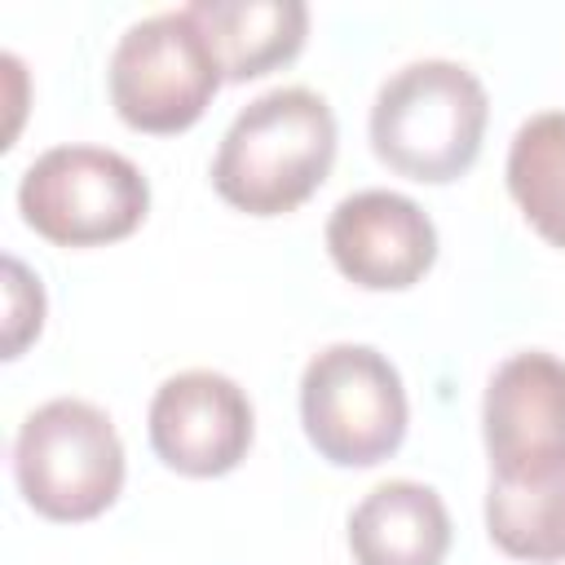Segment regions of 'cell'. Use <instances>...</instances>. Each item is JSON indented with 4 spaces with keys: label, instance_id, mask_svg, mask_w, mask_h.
I'll list each match as a JSON object with an SVG mask.
<instances>
[{
    "label": "cell",
    "instance_id": "cell-1",
    "mask_svg": "<svg viewBox=\"0 0 565 565\" xmlns=\"http://www.w3.org/2000/svg\"><path fill=\"white\" fill-rule=\"evenodd\" d=\"M335 163V115L313 88H269L225 128L212 185L247 216L296 212Z\"/></svg>",
    "mask_w": 565,
    "mask_h": 565
},
{
    "label": "cell",
    "instance_id": "cell-2",
    "mask_svg": "<svg viewBox=\"0 0 565 565\" xmlns=\"http://www.w3.org/2000/svg\"><path fill=\"white\" fill-rule=\"evenodd\" d=\"M486 88L450 57H419L393 71L371 106V150L411 181H455L486 137Z\"/></svg>",
    "mask_w": 565,
    "mask_h": 565
},
{
    "label": "cell",
    "instance_id": "cell-3",
    "mask_svg": "<svg viewBox=\"0 0 565 565\" xmlns=\"http://www.w3.org/2000/svg\"><path fill=\"white\" fill-rule=\"evenodd\" d=\"M22 499L49 521H93L124 490V441L106 411L84 397L35 406L13 437Z\"/></svg>",
    "mask_w": 565,
    "mask_h": 565
},
{
    "label": "cell",
    "instance_id": "cell-4",
    "mask_svg": "<svg viewBox=\"0 0 565 565\" xmlns=\"http://www.w3.org/2000/svg\"><path fill=\"white\" fill-rule=\"evenodd\" d=\"M406 388L397 366L371 344H327L300 375L305 437L327 463L371 468L406 437Z\"/></svg>",
    "mask_w": 565,
    "mask_h": 565
},
{
    "label": "cell",
    "instance_id": "cell-5",
    "mask_svg": "<svg viewBox=\"0 0 565 565\" xmlns=\"http://www.w3.org/2000/svg\"><path fill=\"white\" fill-rule=\"evenodd\" d=\"M22 221L57 247L128 238L150 212L141 168L106 146H53L18 181Z\"/></svg>",
    "mask_w": 565,
    "mask_h": 565
},
{
    "label": "cell",
    "instance_id": "cell-6",
    "mask_svg": "<svg viewBox=\"0 0 565 565\" xmlns=\"http://www.w3.org/2000/svg\"><path fill=\"white\" fill-rule=\"evenodd\" d=\"M221 79V62L190 9H163L132 22L106 66L110 102L137 132L190 128L216 97Z\"/></svg>",
    "mask_w": 565,
    "mask_h": 565
},
{
    "label": "cell",
    "instance_id": "cell-7",
    "mask_svg": "<svg viewBox=\"0 0 565 565\" xmlns=\"http://www.w3.org/2000/svg\"><path fill=\"white\" fill-rule=\"evenodd\" d=\"M494 481H547L565 472V362L525 349L494 366L481 402Z\"/></svg>",
    "mask_w": 565,
    "mask_h": 565
},
{
    "label": "cell",
    "instance_id": "cell-8",
    "mask_svg": "<svg viewBox=\"0 0 565 565\" xmlns=\"http://www.w3.org/2000/svg\"><path fill=\"white\" fill-rule=\"evenodd\" d=\"M150 446L185 477H221L243 463L256 419L247 393L221 371H181L150 397Z\"/></svg>",
    "mask_w": 565,
    "mask_h": 565
},
{
    "label": "cell",
    "instance_id": "cell-9",
    "mask_svg": "<svg viewBox=\"0 0 565 565\" xmlns=\"http://www.w3.org/2000/svg\"><path fill=\"white\" fill-rule=\"evenodd\" d=\"M327 252L349 282L366 291H402L433 269L437 225L397 190H358L335 203L327 221Z\"/></svg>",
    "mask_w": 565,
    "mask_h": 565
},
{
    "label": "cell",
    "instance_id": "cell-10",
    "mask_svg": "<svg viewBox=\"0 0 565 565\" xmlns=\"http://www.w3.org/2000/svg\"><path fill=\"white\" fill-rule=\"evenodd\" d=\"M349 552L358 565H441L450 512L424 481H380L349 512Z\"/></svg>",
    "mask_w": 565,
    "mask_h": 565
},
{
    "label": "cell",
    "instance_id": "cell-11",
    "mask_svg": "<svg viewBox=\"0 0 565 565\" xmlns=\"http://www.w3.org/2000/svg\"><path fill=\"white\" fill-rule=\"evenodd\" d=\"M185 9L203 26L225 79H256L291 62L309 31L300 0H194Z\"/></svg>",
    "mask_w": 565,
    "mask_h": 565
},
{
    "label": "cell",
    "instance_id": "cell-12",
    "mask_svg": "<svg viewBox=\"0 0 565 565\" xmlns=\"http://www.w3.org/2000/svg\"><path fill=\"white\" fill-rule=\"evenodd\" d=\"M508 190L525 221L565 252V110L530 115L508 146Z\"/></svg>",
    "mask_w": 565,
    "mask_h": 565
},
{
    "label": "cell",
    "instance_id": "cell-13",
    "mask_svg": "<svg viewBox=\"0 0 565 565\" xmlns=\"http://www.w3.org/2000/svg\"><path fill=\"white\" fill-rule=\"evenodd\" d=\"M486 530L516 561H565V472L525 486L490 477Z\"/></svg>",
    "mask_w": 565,
    "mask_h": 565
},
{
    "label": "cell",
    "instance_id": "cell-14",
    "mask_svg": "<svg viewBox=\"0 0 565 565\" xmlns=\"http://www.w3.org/2000/svg\"><path fill=\"white\" fill-rule=\"evenodd\" d=\"M40 327H44V287L18 256H4V358H18L26 340L40 335Z\"/></svg>",
    "mask_w": 565,
    "mask_h": 565
}]
</instances>
